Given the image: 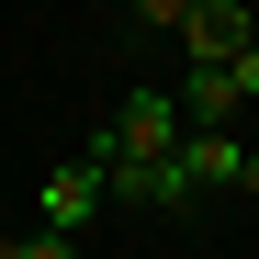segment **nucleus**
I'll use <instances>...</instances> for the list:
<instances>
[{
    "label": "nucleus",
    "instance_id": "8",
    "mask_svg": "<svg viewBox=\"0 0 259 259\" xmlns=\"http://www.w3.org/2000/svg\"><path fill=\"white\" fill-rule=\"evenodd\" d=\"M226 68H237V91H248V113H259V34H248V46H237Z\"/></svg>",
    "mask_w": 259,
    "mask_h": 259
},
{
    "label": "nucleus",
    "instance_id": "2",
    "mask_svg": "<svg viewBox=\"0 0 259 259\" xmlns=\"http://www.w3.org/2000/svg\"><path fill=\"white\" fill-rule=\"evenodd\" d=\"M169 158H181V181L214 203V192H237V158H248V136H237V124H181V147H169Z\"/></svg>",
    "mask_w": 259,
    "mask_h": 259
},
{
    "label": "nucleus",
    "instance_id": "1",
    "mask_svg": "<svg viewBox=\"0 0 259 259\" xmlns=\"http://www.w3.org/2000/svg\"><path fill=\"white\" fill-rule=\"evenodd\" d=\"M181 91H124L113 102V124H102V136H91V158H158V147H181Z\"/></svg>",
    "mask_w": 259,
    "mask_h": 259
},
{
    "label": "nucleus",
    "instance_id": "7",
    "mask_svg": "<svg viewBox=\"0 0 259 259\" xmlns=\"http://www.w3.org/2000/svg\"><path fill=\"white\" fill-rule=\"evenodd\" d=\"M181 12H192V0H124V23H136V34H181Z\"/></svg>",
    "mask_w": 259,
    "mask_h": 259
},
{
    "label": "nucleus",
    "instance_id": "5",
    "mask_svg": "<svg viewBox=\"0 0 259 259\" xmlns=\"http://www.w3.org/2000/svg\"><path fill=\"white\" fill-rule=\"evenodd\" d=\"M181 113H192V124H237V113H248L237 68H226V57H192V68H181Z\"/></svg>",
    "mask_w": 259,
    "mask_h": 259
},
{
    "label": "nucleus",
    "instance_id": "6",
    "mask_svg": "<svg viewBox=\"0 0 259 259\" xmlns=\"http://www.w3.org/2000/svg\"><path fill=\"white\" fill-rule=\"evenodd\" d=\"M0 259H79V237H57V226H34V237H0Z\"/></svg>",
    "mask_w": 259,
    "mask_h": 259
},
{
    "label": "nucleus",
    "instance_id": "3",
    "mask_svg": "<svg viewBox=\"0 0 259 259\" xmlns=\"http://www.w3.org/2000/svg\"><path fill=\"white\" fill-rule=\"evenodd\" d=\"M34 214H46L57 237H79V226L102 214V169H91V158H68V169H46V192H34Z\"/></svg>",
    "mask_w": 259,
    "mask_h": 259
},
{
    "label": "nucleus",
    "instance_id": "9",
    "mask_svg": "<svg viewBox=\"0 0 259 259\" xmlns=\"http://www.w3.org/2000/svg\"><path fill=\"white\" fill-rule=\"evenodd\" d=\"M237 192H248V203H259V147H248V158H237Z\"/></svg>",
    "mask_w": 259,
    "mask_h": 259
},
{
    "label": "nucleus",
    "instance_id": "4",
    "mask_svg": "<svg viewBox=\"0 0 259 259\" xmlns=\"http://www.w3.org/2000/svg\"><path fill=\"white\" fill-rule=\"evenodd\" d=\"M248 34H259L248 0H192V12H181V57H237Z\"/></svg>",
    "mask_w": 259,
    "mask_h": 259
}]
</instances>
